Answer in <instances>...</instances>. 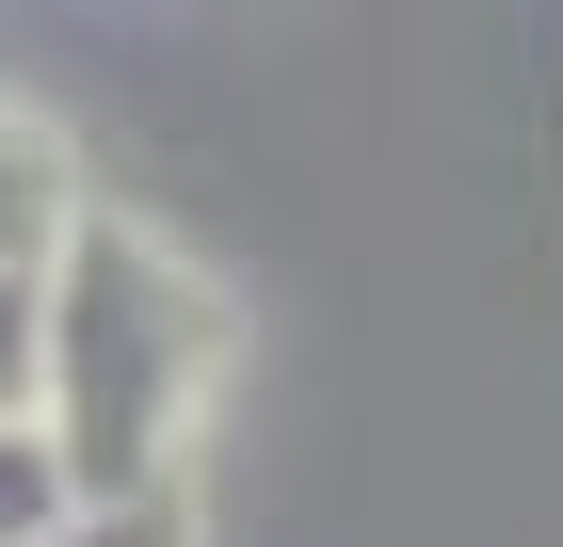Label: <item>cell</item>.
Masks as SVG:
<instances>
[{"label": "cell", "instance_id": "cell-5", "mask_svg": "<svg viewBox=\"0 0 563 547\" xmlns=\"http://www.w3.org/2000/svg\"><path fill=\"white\" fill-rule=\"evenodd\" d=\"M0 419H33V291H0Z\"/></svg>", "mask_w": 563, "mask_h": 547}, {"label": "cell", "instance_id": "cell-2", "mask_svg": "<svg viewBox=\"0 0 563 547\" xmlns=\"http://www.w3.org/2000/svg\"><path fill=\"white\" fill-rule=\"evenodd\" d=\"M81 162H65V129L33 97H0V291H48V258L81 242Z\"/></svg>", "mask_w": 563, "mask_h": 547}, {"label": "cell", "instance_id": "cell-1", "mask_svg": "<svg viewBox=\"0 0 563 547\" xmlns=\"http://www.w3.org/2000/svg\"><path fill=\"white\" fill-rule=\"evenodd\" d=\"M225 354H242V322H225L210 274L162 226L81 210V242L33 291V435L65 467V500L81 515L177 500V467H194V435L225 403Z\"/></svg>", "mask_w": 563, "mask_h": 547}, {"label": "cell", "instance_id": "cell-3", "mask_svg": "<svg viewBox=\"0 0 563 547\" xmlns=\"http://www.w3.org/2000/svg\"><path fill=\"white\" fill-rule=\"evenodd\" d=\"M65 515H81V500H65V467H48V435H33V419H0V547H48Z\"/></svg>", "mask_w": 563, "mask_h": 547}, {"label": "cell", "instance_id": "cell-4", "mask_svg": "<svg viewBox=\"0 0 563 547\" xmlns=\"http://www.w3.org/2000/svg\"><path fill=\"white\" fill-rule=\"evenodd\" d=\"M48 547H194V515H177V500H145V515H65Z\"/></svg>", "mask_w": 563, "mask_h": 547}]
</instances>
